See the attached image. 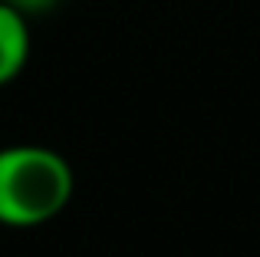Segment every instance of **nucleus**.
I'll return each instance as SVG.
<instances>
[{
  "mask_svg": "<svg viewBox=\"0 0 260 257\" xmlns=\"http://www.w3.org/2000/svg\"><path fill=\"white\" fill-rule=\"evenodd\" d=\"M73 168L56 148H0V224L37 228L53 221L73 198Z\"/></svg>",
  "mask_w": 260,
  "mask_h": 257,
  "instance_id": "f257e3e1",
  "label": "nucleus"
},
{
  "mask_svg": "<svg viewBox=\"0 0 260 257\" xmlns=\"http://www.w3.org/2000/svg\"><path fill=\"white\" fill-rule=\"evenodd\" d=\"M30 59V23L0 0V86L13 83Z\"/></svg>",
  "mask_w": 260,
  "mask_h": 257,
  "instance_id": "f03ea898",
  "label": "nucleus"
},
{
  "mask_svg": "<svg viewBox=\"0 0 260 257\" xmlns=\"http://www.w3.org/2000/svg\"><path fill=\"white\" fill-rule=\"evenodd\" d=\"M4 4H10L17 13H23V17H37V13H46L53 10V7L59 4V0H4Z\"/></svg>",
  "mask_w": 260,
  "mask_h": 257,
  "instance_id": "7ed1b4c3",
  "label": "nucleus"
}]
</instances>
